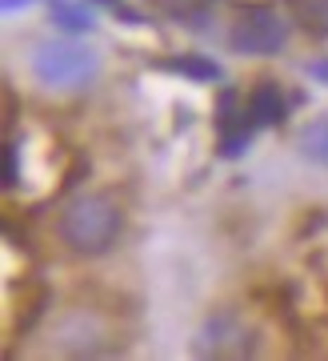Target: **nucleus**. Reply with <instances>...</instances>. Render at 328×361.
I'll return each instance as SVG.
<instances>
[{
    "mask_svg": "<svg viewBox=\"0 0 328 361\" xmlns=\"http://www.w3.org/2000/svg\"><path fill=\"white\" fill-rule=\"evenodd\" d=\"M61 237L72 253H84V257L108 253L120 237V205L104 193L76 197L61 213Z\"/></svg>",
    "mask_w": 328,
    "mask_h": 361,
    "instance_id": "obj_1",
    "label": "nucleus"
},
{
    "mask_svg": "<svg viewBox=\"0 0 328 361\" xmlns=\"http://www.w3.org/2000/svg\"><path fill=\"white\" fill-rule=\"evenodd\" d=\"M32 73H37L44 89L72 92V89H84L96 77V56H92V49L76 44V40H49L32 56Z\"/></svg>",
    "mask_w": 328,
    "mask_h": 361,
    "instance_id": "obj_2",
    "label": "nucleus"
},
{
    "mask_svg": "<svg viewBox=\"0 0 328 361\" xmlns=\"http://www.w3.org/2000/svg\"><path fill=\"white\" fill-rule=\"evenodd\" d=\"M284 40H289V20L272 4H253L232 20L228 49L240 56H272L284 49Z\"/></svg>",
    "mask_w": 328,
    "mask_h": 361,
    "instance_id": "obj_3",
    "label": "nucleus"
},
{
    "mask_svg": "<svg viewBox=\"0 0 328 361\" xmlns=\"http://www.w3.org/2000/svg\"><path fill=\"white\" fill-rule=\"evenodd\" d=\"M253 349H256V337L232 313H213L196 334V353L201 357H248Z\"/></svg>",
    "mask_w": 328,
    "mask_h": 361,
    "instance_id": "obj_4",
    "label": "nucleus"
},
{
    "mask_svg": "<svg viewBox=\"0 0 328 361\" xmlns=\"http://www.w3.org/2000/svg\"><path fill=\"white\" fill-rule=\"evenodd\" d=\"M248 116H253L256 129H268V125H280L284 116H289V101H284V92L272 85V80H260L253 89V97H248Z\"/></svg>",
    "mask_w": 328,
    "mask_h": 361,
    "instance_id": "obj_5",
    "label": "nucleus"
},
{
    "mask_svg": "<svg viewBox=\"0 0 328 361\" xmlns=\"http://www.w3.org/2000/svg\"><path fill=\"white\" fill-rule=\"evenodd\" d=\"M284 13H289L308 37H316V40L328 37V0H284Z\"/></svg>",
    "mask_w": 328,
    "mask_h": 361,
    "instance_id": "obj_6",
    "label": "nucleus"
},
{
    "mask_svg": "<svg viewBox=\"0 0 328 361\" xmlns=\"http://www.w3.org/2000/svg\"><path fill=\"white\" fill-rule=\"evenodd\" d=\"M296 149H301L304 161H313V165L328 169V113L304 125L301 137H296Z\"/></svg>",
    "mask_w": 328,
    "mask_h": 361,
    "instance_id": "obj_7",
    "label": "nucleus"
},
{
    "mask_svg": "<svg viewBox=\"0 0 328 361\" xmlns=\"http://www.w3.org/2000/svg\"><path fill=\"white\" fill-rule=\"evenodd\" d=\"M52 13H56V25H61L64 32H89V28L96 25L89 8H84V4H72V0H56Z\"/></svg>",
    "mask_w": 328,
    "mask_h": 361,
    "instance_id": "obj_8",
    "label": "nucleus"
},
{
    "mask_svg": "<svg viewBox=\"0 0 328 361\" xmlns=\"http://www.w3.org/2000/svg\"><path fill=\"white\" fill-rule=\"evenodd\" d=\"M164 68H177L184 77H196V80H216L220 68L213 61H201V56H180V61H164Z\"/></svg>",
    "mask_w": 328,
    "mask_h": 361,
    "instance_id": "obj_9",
    "label": "nucleus"
},
{
    "mask_svg": "<svg viewBox=\"0 0 328 361\" xmlns=\"http://www.w3.org/2000/svg\"><path fill=\"white\" fill-rule=\"evenodd\" d=\"M16 161H20V145L8 141L4 145V189H13L16 185Z\"/></svg>",
    "mask_w": 328,
    "mask_h": 361,
    "instance_id": "obj_10",
    "label": "nucleus"
},
{
    "mask_svg": "<svg viewBox=\"0 0 328 361\" xmlns=\"http://www.w3.org/2000/svg\"><path fill=\"white\" fill-rule=\"evenodd\" d=\"M308 73H313V77H320V80H328V61H316V65H308Z\"/></svg>",
    "mask_w": 328,
    "mask_h": 361,
    "instance_id": "obj_11",
    "label": "nucleus"
},
{
    "mask_svg": "<svg viewBox=\"0 0 328 361\" xmlns=\"http://www.w3.org/2000/svg\"><path fill=\"white\" fill-rule=\"evenodd\" d=\"M16 4H25V0H4V8H8V13H13ZM28 4H32V0H28Z\"/></svg>",
    "mask_w": 328,
    "mask_h": 361,
    "instance_id": "obj_12",
    "label": "nucleus"
},
{
    "mask_svg": "<svg viewBox=\"0 0 328 361\" xmlns=\"http://www.w3.org/2000/svg\"><path fill=\"white\" fill-rule=\"evenodd\" d=\"M104 4H116V0H104Z\"/></svg>",
    "mask_w": 328,
    "mask_h": 361,
    "instance_id": "obj_13",
    "label": "nucleus"
}]
</instances>
